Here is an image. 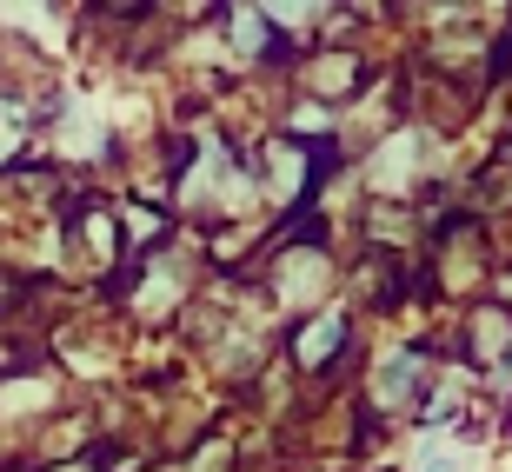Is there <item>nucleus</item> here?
<instances>
[{"instance_id": "1", "label": "nucleus", "mask_w": 512, "mask_h": 472, "mask_svg": "<svg viewBox=\"0 0 512 472\" xmlns=\"http://www.w3.org/2000/svg\"><path fill=\"white\" fill-rule=\"evenodd\" d=\"M340 346H346V320H333V313H326V320H306L300 333H293V359H300V373H320Z\"/></svg>"}, {"instance_id": "2", "label": "nucleus", "mask_w": 512, "mask_h": 472, "mask_svg": "<svg viewBox=\"0 0 512 472\" xmlns=\"http://www.w3.org/2000/svg\"><path fill=\"white\" fill-rule=\"evenodd\" d=\"M512 353V313H499V306H486L473 320V359H486V366H499V359Z\"/></svg>"}, {"instance_id": "3", "label": "nucleus", "mask_w": 512, "mask_h": 472, "mask_svg": "<svg viewBox=\"0 0 512 472\" xmlns=\"http://www.w3.org/2000/svg\"><path fill=\"white\" fill-rule=\"evenodd\" d=\"M413 386H419V353H399V359H386V373L373 379V399H380V406H406Z\"/></svg>"}, {"instance_id": "4", "label": "nucleus", "mask_w": 512, "mask_h": 472, "mask_svg": "<svg viewBox=\"0 0 512 472\" xmlns=\"http://www.w3.org/2000/svg\"><path fill=\"white\" fill-rule=\"evenodd\" d=\"M413 153H419L413 133H406V140H393V147L380 153V167H373V173H380V187H399V180H413Z\"/></svg>"}, {"instance_id": "5", "label": "nucleus", "mask_w": 512, "mask_h": 472, "mask_svg": "<svg viewBox=\"0 0 512 472\" xmlns=\"http://www.w3.org/2000/svg\"><path fill=\"white\" fill-rule=\"evenodd\" d=\"M293 273H286V293H306V286H320V260L313 253H300V260H286Z\"/></svg>"}, {"instance_id": "6", "label": "nucleus", "mask_w": 512, "mask_h": 472, "mask_svg": "<svg viewBox=\"0 0 512 472\" xmlns=\"http://www.w3.org/2000/svg\"><path fill=\"white\" fill-rule=\"evenodd\" d=\"M419 472H459V459L453 453H426V459H419Z\"/></svg>"}, {"instance_id": "7", "label": "nucleus", "mask_w": 512, "mask_h": 472, "mask_svg": "<svg viewBox=\"0 0 512 472\" xmlns=\"http://www.w3.org/2000/svg\"><path fill=\"white\" fill-rule=\"evenodd\" d=\"M107 7H120V14H133V7H147V0H107Z\"/></svg>"}]
</instances>
